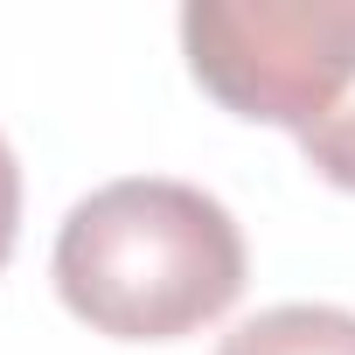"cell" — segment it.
Wrapping results in <instances>:
<instances>
[{"mask_svg": "<svg viewBox=\"0 0 355 355\" xmlns=\"http://www.w3.org/2000/svg\"><path fill=\"white\" fill-rule=\"evenodd\" d=\"M244 230L196 182L125 174L91 189L56 230L63 306L112 341H182L244 293Z\"/></svg>", "mask_w": 355, "mask_h": 355, "instance_id": "cell-1", "label": "cell"}, {"mask_svg": "<svg viewBox=\"0 0 355 355\" xmlns=\"http://www.w3.org/2000/svg\"><path fill=\"white\" fill-rule=\"evenodd\" d=\"M182 49L223 112L286 125L320 182L355 196V0H196Z\"/></svg>", "mask_w": 355, "mask_h": 355, "instance_id": "cell-2", "label": "cell"}, {"mask_svg": "<svg viewBox=\"0 0 355 355\" xmlns=\"http://www.w3.org/2000/svg\"><path fill=\"white\" fill-rule=\"evenodd\" d=\"M216 355H355V313L327 300H286L230 327Z\"/></svg>", "mask_w": 355, "mask_h": 355, "instance_id": "cell-3", "label": "cell"}, {"mask_svg": "<svg viewBox=\"0 0 355 355\" xmlns=\"http://www.w3.org/2000/svg\"><path fill=\"white\" fill-rule=\"evenodd\" d=\"M15 230H21V167H15V146L0 139V265L15 251Z\"/></svg>", "mask_w": 355, "mask_h": 355, "instance_id": "cell-4", "label": "cell"}]
</instances>
